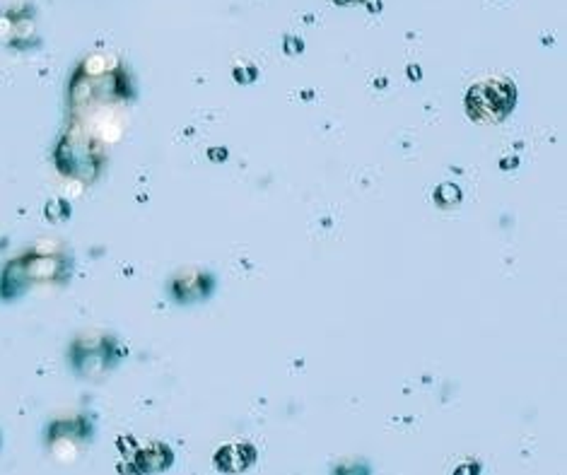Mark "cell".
Here are the masks:
<instances>
[{
  "mask_svg": "<svg viewBox=\"0 0 567 475\" xmlns=\"http://www.w3.org/2000/svg\"><path fill=\"white\" fill-rule=\"evenodd\" d=\"M514 106V89L509 82L490 80L475 84L468 92V111L480 121H500Z\"/></svg>",
  "mask_w": 567,
  "mask_h": 475,
  "instance_id": "6da1fadb",
  "label": "cell"
},
{
  "mask_svg": "<svg viewBox=\"0 0 567 475\" xmlns=\"http://www.w3.org/2000/svg\"><path fill=\"white\" fill-rule=\"evenodd\" d=\"M30 273H27V261L25 256L17 258V261H10L0 273V299H17L22 292L30 285Z\"/></svg>",
  "mask_w": 567,
  "mask_h": 475,
  "instance_id": "7a4b0ae2",
  "label": "cell"
},
{
  "mask_svg": "<svg viewBox=\"0 0 567 475\" xmlns=\"http://www.w3.org/2000/svg\"><path fill=\"white\" fill-rule=\"evenodd\" d=\"M254 459H256L254 446L230 444V446H225V449L218 451V456H215V466H218L220 471H227V473H239V471H247V468L254 463Z\"/></svg>",
  "mask_w": 567,
  "mask_h": 475,
  "instance_id": "3957f363",
  "label": "cell"
},
{
  "mask_svg": "<svg viewBox=\"0 0 567 475\" xmlns=\"http://www.w3.org/2000/svg\"><path fill=\"white\" fill-rule=\"evenodd\" d=\"M454 475H478V466H473V463H468V466H461Z\"/></svg>",
  "mask_w": 567,
  "mask_h": 475,
  "instance_id": "277c9868",
  "label": "cell"
},
{
  "mask_svg": "<svg viewBox=\"0 0 567 475\" xmlns=\"http://www.w3.org/2000/svg\"><path fill=\"white\" fill-rule=\"evenodd\" d=\"M338 3H345V5H348V3H365V0H338Z\"/></svg>",
  "mask_w": 567,
  "mask_h": 475,
  "instance_id": "5b68a950",
  "label": "cell"
}]
</instances>
